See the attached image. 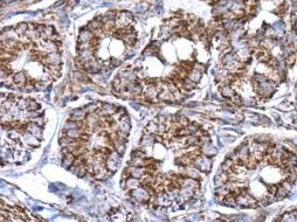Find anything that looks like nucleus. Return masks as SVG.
<instances>
[{
	"label": "nucleus",
	"instance_id": "obj_1",
	"mask_svg": "<svg viewBox=\"0 0 297 222\" xmlns=\"http://www.w3.org/2000/svg\"><path fill=\"white\" fill-rule=\"evenodd\" d=\"M193 165L197 166L204 173H208L212 169V160L210 159V157H207V156L201 153V154H199L197 158L194 159Z\"/></svg>",
	"mask_w": 297,
	"mask_h": 222
},
{
	"label": "nucleus",
	"instance_id": "obj_2",
	"mask_svg": "<svg viewBox=\"0 0 297 222\" xmlns=\"http://www.w3.org/2000/svg\"><path fill=\"white\" fill-rule=\"evenodd\" d=\"M130 196H132V199L137 201V202H148L150 200V194L148 192L144 187H138V188H135V190H130L129 192Z\"/></svg>",
	"mask_w": 297,
	"mask_h": 222
},
{
	"label": "nucleus",
	"instance_id": "obj_3",
	"mask_svg": "<svg viewBox=\"0 0 297 222\" xmlns=\"http://www.w3.org/2000/svg\"><path fill=\"white\" fill-rule=\"evenodd\" d=\"M40 62H42L43 65H57V64H61V56L59 52L48 53L43 56V59Z\"/></svg>",
	"mask_w": 297,
	"mask_h": 222
},
{
	"label": "nucleus",
	"instance_id": "obj_4",
	"mask_svg": "<svg viewBox=\"0 0 297 222\" xmlns=\"http://www.w3.org/2000/svg\"><path fill=\"white\" fill-rule=\"evenodd\" d=\"M117 109L118 108L111 103H102L100 110H97V112L101 116H114L117 112Z\"/></svg>",
	"mask_w": 297,
	"mask_h": 222
},
{
	"label": "nucleus",
	"instance_id": "obj_5",
	"mask_svg": "<svg viewBox=\"0 0 297 222\" xmlns=\"http://www.w3.org/2000/svg\"><path fill=\"white\" fill-rule=\"evenodd\" d=\"M27 131L28 132H31L33 136H35V137L38 138V139H42L43 135H42V127L39 126L36 123H34L32 120H29L28 123H27Z\"/></svg>",
	"mask_w": 297,
	"mask_h": 222
},
{
	"label": "nucleus",
	"instance_id": "obj_6",
	"mask_svg": "<svg viewBox=\"0 0 297 222\" xmlns=\"http://www.w3.org/2000/svg\"><path fill=\"white\" fill-rule=\"evenodd\" d=\"M201 171L198 169L197 166L194 165H190V166H186L185 169V175L188 177V178H193V179H201Z\"/></svg>",
	"mask_w": 297,
	"mask_h": 222
},
{
	"label": "nucleus",
	"instance_id": "obj_7",
	"mask_svg": "<svg viewBox=\"0 0 297 222\" xmlns=\"http://www.w3.org/2000/svg\"><path fill=\"white\" fill-rule=\"evenodd\" d=\"M229 181V173L228 172H225V171H220L215 178H214V184L215 186H222V185H226L227 182Z\"/></svg>",
	"mask_w": 297,
	"mask_h": 222
},
{
	"label": "nucleus",
	"instance_id": "obj_8",
	"mask_svg": "<svg viewBox=\"0 0 297 222\" xmlns=\"http://www.w3.org/2000/svg\"><path fill=\"white\" fill-rule=\"evenodd\" d=\"M127 169L130 173V177H133L136 179H140L145 173H146V169L145 166H140V167H135V166H129Z\"/></svg>",
	"mask_w": 297,
	"mask_h": 222
},
{
	"label": "nucleus",
	"instance_id": "obj_9",
	"mask_svg": "<svg viewBox=\"0 0 297 222\" xmlns=\"http://www.w3.org/2000/svg\"><path fill=\"white\" fill-rule=\"evenodd\" d=\"M156 143V139H155V135H150V133H145L143 135L142 140H140V147H150L152 146L153 144Z\"/></svg>",
	"mask_w": 297,
	"mask_h": 222
},
{
	"label": "nucleus",
	"instance_id": "obj_10",
	"mask_svg": "<svg viewBox=\"0 0 297 222\" xmlns=\"http://www.w3.org/2000/svg\"><path fill=\"white\" fill-rule=\"evenodd\" d=\"M13 80H14V83L19 85L20 89H21L22 87L27 83L28 77H27V75L25 74L23 71H19V73H14V75H13Z\"/></svg>",
	"mask_w": 297,
	"mask_h": 222
},
{
	"label": "nucleus",
	"instance_id": "obj_11",
	"mask_svg": "<svg viewBox=\"0 0 297 222\" xmlns=\"http://www.w3.org/2000/svg\"><path fill=\"white\" fill-rule=\"evenodd\" d=\"M87 112L84 111V109H75L72 111V116L69 117V119L75 120V122H81V120H84L85 117H87Z\"/></svg>",
	"mask_w": 297,
	"mask_h": 222
},
{
	"label": "nucleus",
	"instance_id": "obj_12",
	"mask_svg": "<svg viewBox=\"0 0 297 222\" xmlns=\"http://www.w3.org/2000/svg\"><path fill=\"white\" fill-rule=\"evenodd\" d=\"M144 94H145V96L148 97L150 101H153V99H156L158 97L159 91L157 90L156 85H148L145 88V90H144Z\"/></svg>",
	"mask_w": 297,
	"mask_h": 222
},
{
	"label": "nucleus",
	"instance_id": "obj_13",
	"mask_svg": "<svg viewBox=\"0 0 297 222\" xmlns=\"http://www.w3.org/2000/svg\"><path fill=\"white\" fill-rule=\"evenodd\" d=\"M23 138H25V141H26V144L27 145H31V146H39V144H40V139H38V138L35 137V136H33L31 132H25L23 135Z\"/></svg>",
	"mask_w": 297,
	"mask_h": 222
},
{
	"label": "nucleus",
	"instance_id": "obj_14",
	"mask_svg": "<svg viewBox=\"0 0 297 222\" xmlns=\"http://www.w3.org/2000/svg\"><path fill=\"white\" fill-rule=\"evenodd\" d=\"M200 150H201L202 154H205L207 157H213L214 154H216V148L213 146L212 143H208V144L202 145L201 147H200Z\"/></svg>",
	"mask_w": 297,
	"mask_h": 222
},
{
	"label": "nucleus",
	"instance_id": "obj_15",
	"mask_svg": "<svg viewBox=\"0 0 297 222\" xmlns=\"http://www.w3.org/2000/svg\"><path fill=\"white\" fill-rule=\"evenodd\" d=\"M122 40L124 41V42L127 43V46H133L136 41H137V35H136V33H127V34H124L123 36H122Z\"/></svg>",
	"mask_w": 297,
	"mask_h": 222
},
{
	"label": "nucleus",
	"instance_id": "obj_16",
	"mask_svg": "<svg viewBox=\"0 0 297 222\" xmlns=\"http://www.w3.org/2000/svg\"><path fill=\"white\" fill-rule=\"evenodd\" d=\"M75 158H76V157H75L74 153H67V154H64L63 161H62V166H63L64 169H70L72 165L74 164Z\"/></svg>",
	"mask_w": 297,
	"mask_h": 222
},
{
	"label": "nucleus",
	"instance_id": "obj_17",
	"mask_svg": "<svg viewBox=\"0 0 297 222\" xmlns=\"http://www.w3.org/2000/svg\"><path fill=\"white\" fill-rule=\"evenodd\" d=\"M220 93L226 98H232L235 95V91H234L233 87H231V85H222V87H220Z\"/></svg>",
	"mask_w": 297,
	"mask_h": 222
},
{
	"label": "nucleus",
	"instance_id": "obj_18",
	"mask_svg": "<svg viewBox=\"0 0 297 222\" xmlns=\"http://www.w3.org/2000/svg\"><path fill=\"white\" fill-rule=\"evenodd\" d=\"M125 148H127V146H125V141H122L121 139H117V140L114 141V150H115L116 152H118L121 156L124 154Z\"/></svg>",
	"mask_w": 297,
	"mask_h": 222
},
{
	"label": "nucleus",
	"instance_id": "obj_19",
	"mask_svg": "<svg viewBox=\"0 0 297 222\" xmlns=\"http://www.w3.org/2000/svg\"><path fill=\"white\" fill-rule=\"evenodd\" d=\"M140 187V180L136 179L133 177H130L127 179V188L129 190H135V188H138Z\"/></svg>",
	"mask_w": 297,
	"mask_h": 222
},
{
	"label": "nucleus",
	"instance_id": "obj_20",
	"mask_svg": "<svg viewBox=\"0 0 297 222\" xmlns=\"http://www.w3.org/2000/svg\"><path fill=\"white\" fill-rule=\"evenodd\" d=\"M130 166L135 167H140V166H146V158H138V157H132L131 161L129 163Z\"/></svg>",
	"mask_w": 297,
	"mask_h": 222
},
{
	"label": "nucleus",
	"instance_id": "obj_21",
	"mask_svg": "<svg viewBox=\"0 0 297 222\" xmlns=\"http://www.w3.org/2000/svg\"><path fill=\"white\" fill-rule=\"evenodd\" d=\"M145 133H150V135H157L158 133V123H156L155 120L150 122L146 127H145Z\"/></svg>",
	"mask_w": 297,
	"mask_h": 222
},
{
	"label": "nucleus",
	"instance_id": "obj_22",
	"mask_svg": "<svg viewBox=\"0 0 297 222\" xmlns=\"http://www.w3.org/2000/svg\"><path fill=\"white\" fill-rule=\"evenodd\" d=\"M215 194L216 195H220V196H226L227 194H229L231 193V190H229V187H228V185L226 184V185H222V186H216V188H215Z\"/></svg>",
	"mask_w": 297,
	"mask_h": 222
},
{
	"label": "nucleus",
	"instance_id": "obj_23",
	"mask_svg": "<svg viewBox=\"0 0 297 222\" xmlns=\"http://www.w3.org/2000/svg\"><path fill=\"white\" fill-rule=\"evenodd\" d=\"M106 166L109 171H111V172L115 173L117 171V169H118V166H119V163H117V161H115L114 159L108 157V158H106Z\"/></svg>",
	"mask_w": 297,
	"mask_h": 222
},
{
	"label": "nucleus",
	"instance_id": "obj_24",
	"mask_svg": "<svg viewBox=\"0 0 297 222\" xmlns=\"http://www.w3.org/2000/svg\"><path fill=\"white\" fill-rule=\"evenodd\" d=\"M201 71H199V70H197V69H192L191 71L187 74V77L190 78V80H192V81H194L195 83H198L200 80H201Z\"/></svg>",
	"mask_w": 297,
	"mask_h": 222
},
{
	"label": "nucleus",
	"instance_id": "obj_25",
	"mask_svg": "<svg viewBox=\"0 0 297 222\" xmlns=\"http://www.w3.org/2000/svg\"><path fill=\"white\" fill-rule=\"evenodd\" d=\"M51 83H52L51 81H44V80H39L38 82L35 81V89L39 91H44L46 89H48Z\"/></svg>",
	"mask_w": 297,
	"mask_h": 222
},
{
	"label": "nucleus",
	"instance_id": "obj_26",
	"mask_svg": "<svg viewBox=\"0 0 297 222\" xmlns=\"http://www.w3.org/2000/svg\"><path fill=\"white\" fill-rule=\"evenodd\" d=\"M197 87V83L194 82V81H192V80H190L188 77H185L184 78V87H182V89H180V90H186V91H190V90H193L194 88Z\"/></svg>",
	"mask_w": 297,
	"mask_h": 222
},
{
	"label": "nucleus",
	"instance_id": "obj_27",
	"mask_svg": "<svg viewBox=\"0 0 297 222\" xmlns=\"http://www.w3.org/2000/svg\"><path fill=\"white\" fill-rule=\"evenodd\" d=\"M15 32L18 33V35H26V33L28 31V23L26 22H20L15 26Z\"/></svg>",
	"mask_w": 297,
	"mask_h": 222
},
{
	"label": "nucleus",
	"instance_id": "obj_28",
	"mask_svg": "<svg viewBox=\"0 0 297 222\" xmlns=\"http://www.w3.org/2000/svg\"><path fill=\"white\" fill-rule=\"evenodd\" d=\"M101 108V103L100 102H96V103H89L83 108L84 111L87 114H91V112H96L97 110H100Z\"/></svg>",
	"mask_w": 297,
	"mask_h": 222
},
{
	"label": "nucleus",
	"instance_id": "obj_29",
	"mask_svg": "<svg viewBox=\"0 0 297 222\" xmlns=\"http://www.w3.org/2000/svg\"><path fill=\"white\" fill-rule=\"evenodd\" d=\"M64 133H66V136H68V137L73 138V139H76V138L81 137V135H82V130H81V129H72V130L66 131Z\"/></svg>",
	"mask_w": 297,
	"mask_h": 222
},
{
	"label": "nucleus",
	"instance_id": "obj_30",
	"mask_svg": "<svg viewBox=\"0 0 297 222\" xmlns=\"http://www.w3.org/2000/svg\"><path fill=\"white\" fill-rule=\"evenodd\" d=\"M72 129H80L78 122H75V120L69 119V120H67V122L64 123V125H63L64 132H66V131H68V130H72Z\"/></svg>",
	"mask_w": 297,
	"mask_h": 222
},
{
	"label": "nucleus",
	"instance_id": "obj_31",
	"mask_svg": "<svg viewBox=\"0 0 297 222\" xmlns=\"http://www.w3.org/2000/svg\"><path fill=\"white\" fill-rule=\"evenodd\" d=\"M233 165H234L233 160L231 158H227L222 164H221V169L225 171V172H228V173H229L231 169H232V167H233Z\"/></svg>",
	"mask_w": 297,
	"mask_h": 222
},
{
	"label": "nucleus",
	"instance_id": "obj_32",
	"mask_svg": "<svg viewBox=\"0 0 297 222\" xmlns=\"http://www.w3.org/2000/svg\"><path fill=\"white\" fill-rule=\"evenodd\" d=\"M28 101L29 99H26V98H22V97H19L18 101H17V105L20 110H27V106H28Z\"/></svg>",
	"mask_w": 297,
	"mask_h": 222
},
{
	"label": "nucleus",
	"instance_id": "obj_33",
	"mask_svg": "<svg viewBox=\"0 0 297 222\" xmlns=\"http://www.w3.org/2000/svg\"><path fill=\"white\" fill-rule=\"evenodd\" d=\"M275 195L277 196V199H284L286 195H288V190L284 187H282V186H278Z\"/></svg>",
	"mask_w": 297,
	"mask_h": 222
},
{
	"label": "nucleus",
	"instance_id": "obj_34",
	"mask_svg": "<svg viewBox=\"0 0 297 222\" xmlns=\"http://www.w3.org/2000/svg\"><path fill=\"white\" fill-rule=\"evenodd\" d=\"M27 110H31V111H36V110H40V104H39L36 101L29 99V101H28V106H27Z\"/></svg>",
	"mask_w": 297,
	"mask_h": 222
},
{
	"label": "nucleus",
	"instance_id": "obj_35",
	"mask_svg": "<svg viewBox=\"0 0 297 222\" xmlns=\"http://www.w3.org/2000/svg\"><path fill=\"white\" fill-rule=\"evenodd\" d=\"M186 127H187V130L190 131V133H191V135H194V133L199 130V125H198V124H195V123H190V124H188Z\"/></svg>",
	"mask_w": 297,
	"mask_h": 222
},
{
	"label": "nucleus",
	"instance_id": "obj_36",
	"mask_svg": "<svg viewBox=\"0 0 297 222\" xmlns=\"http://www.w3.org/2000/svg\"><path fill=\"white\" fill-rule=\"evenodd\" d=\"M32 122L36 123L39 126H41V127H43L44 123H46V120H44V118H43L42 115H41V116H39V117H36V118H34V119H32Z\"/></svg>",
	"mask_w": 297,
	"mask_h": 222
},
{
	"label": "nucleus",
	"instance_id": "obj_37",
	"mask_svg": "<svg viewBox=\"0 0 297 222\" xmlns=\"http://www.w3.org/2000/svg\"><path fill=\"white\" fill-rule=\"evenodd\" d=\"M242 99H243V98H242L240 95H237V94H235V95L231 98L232 103H234V104H239V105H240V104H242Z\"/></svg>",
	"mask_w": 297,
	"mask_h": 222
},
{
	"label": "nucleus",
	"instance_id": "obj_38",
	"mask_svg": "<svg viewBox=\"0 0 297 222\" xmlns=\"http://www.w3.org/2000/svg\"><path fill=\"white\" fill-rule=\"evenodd\" d=\"M295 61H296V55H295V54L288 55V57H286V63L289 64V65H292V64L295 63Z\"/></svg>",
	"mask_w": 297,
	"mask_h": 222
},
{
	"label": "nucleus",
	"instance_id": "obj_39",
	"mask_svg": "<svg viewBox=\"0 0 297 222\" xmlns=\"http://www.w3.org/2000/svg\"><path fill=\"white\" fill-rule=\"evenodd\" d=\"M281 186H282V187H284V188H286V190L289 192V190H291V186H292V184H291V182H290L289 180H284V181H283V182L281 184Z\"/></svg>",
	"mask_w": 297,
	"mask_h": 222
},
{
	"label": "nucleus",
	"instance_id": "obj_40",
	"mask_svg": "<svg viewBox=\"0 0 297 222\" xmlns=\"http://www.w3.org/2000/svg\"><path fill=\"white\" fill-rule=\"evenodd\" d=\"M193 68L194 69H197V70H199V71H205V69H206V67L204 65V64H200V63H195L193 64Z\"/></svg>",
	"mask_w": 297,
	"mask_h": 222
},
{
	"label": "nucleus",
	"instance_id": "obj_41",
	"mask_svg": "<svg viewBox=\"0 0 297 222\" xmlns=\"http://www.w3.org/2000/svg\"><path fill=\"white\" fill-rule=\"evenodd\" d=\"M277 188H278V186H276V185H271V186H269L268 192H269L271 195H275L276 192H277Z\"/></svg>",
	"mask_w": 297,
	"mask_h": 222
},
{
	"label": "nucleus",
	"instance_id": "obj_42",
	"mask_svg": "<svg viewBox=\"0 0 297 222\" xmlns=\"http://www.w3.org/2000/svg\"><path fill=\"white\" fill-rule=\"evenodd\" d=\"M110 63H111V64H110L111 67H118V65H121V63H122V62H121L119 60H116V59H111Z\"/></svg>",
	"mask_w": 297,
	"mask_h": 222
},
{
	"label": "nucleus",
	"instance_id": "obj_43",
	"mask_svg": "<svg viewBox=\"0 0 297 222\" xmlns=\"http://www.w3.org/2000/svg\"><path fill=\"white\" fill-rule=\"evenodd\" d=\"M121 187H122L123 190H125V188H127V179H123V178H122V181H121Z\"/></svg>",
	"mask_w": 297,
	"mask_h": 222
},
{
	"label": "nucleus",
	"instance_id": "obj_44",
	"mask_svg": "<svg viewBox=\"0 0 297 222\" xmlns=\"http://www.w3.org/2000/svg\"><path fill=\"white\" fill-rule=\"evenodd\" d=\"M243 119V116L242 115H239V116L236 117V120H242Z\"/></svg>",
	"mask_w": 297,
	"mask_h": 222
}]
</instances>
